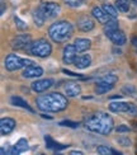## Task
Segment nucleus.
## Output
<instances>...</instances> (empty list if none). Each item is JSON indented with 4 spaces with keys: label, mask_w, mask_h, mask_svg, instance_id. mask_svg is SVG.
<instances>
[{
    "label": "nucleus",
    "mask_w": 137,
    "mask_h": 155,
    "mask_svg": "<svg viewBox=\"0 0 137 155\" xmlns=\"http://www.w3.org/2000/svg\"><path fill=\"white\" fill-rule=\"evenodd\" d=\"M60 125H61V126L73 127V128H75V127L79 126V124H77V122H73V121H62V122H60Z\"/></svg>",
    "instance_id": "32"
},
{
    "label": "nucleus",
    "mask_w": 137,
    "mask_h": 155,
    "mask_svg": "<svg viewBox=\"0 0 137 155\" xmlns=\"http://www.w3.org/2000/svg\"><path fill=\"white\" fill-rule=\"evenodd\" d=\"M37 107L42 112H61L67 107V98L61 93H50L38 97L36 99Z\"/></svg>",
    "instance_id": "1"
},
{
    "label": "nucleus",
    "mask_w": 137,
    "mask_h": 155,
    "mask_svg": "<svg viewBox=\"0 0 137 155\" xmlns=\"http://www.w3.org/2000/svg\"><path fill=\"white\" fill-rule=\"evenodd\" d=\"M32 45V38L29 35H19L17 37H14L10 41V46L13 50H29Z\"/></svg>",
    "instance_id": "9"
},
{
    "label": "nucleus",
    "mask_w": 137,
    "mask_h": 155,
    "mask_svg": "<svg viewBox=\"0 0 137 155\" xmlns=\"http://www.w3.org/2000/svg\"><path fill=\"white\" fill-rule=\"evenodd\" d=\"M52 85H54V80L52 79H42V80L33 81L31 84V88L36 93H42V92H46L47 89H50Z\"/></svg>",
    "instance_id": "11"
},
{
    "label": "nucleus",
    "mask_w": 137,
    "mask_h": 155,
    "mask_svg": "<svg viewBox=\"0 0 137 155\" xmlns=\"http://www.w3.org/2000/svg\"><path fill=\"white\" fill-rule=\"evenodd\" d=\"M76 47L75 45H66L64 48V62L65 64H74L75 62V59H76Z\"/></svg>",
    "instance_id": "12"
},
{
    "label": "nucleus",
    "mask_w": 137,
    "mask_h": 155,
    "mask_svg": "<svg viewBox=\"0 0 137 155\" xmlns=\"http://www.w3.org/2000/svg\"><path fill=\"white\" fill-rule=\"evenodd\" d=\"M42 155H44V154H42Z\"/></svg>",
    "instance_id": "42"
},
{
    "label": "nucleus",
    "mask_w": 137,
    "mask_h": 155,
    "mask_svg": "<svg viewBox=\"0 0 137 155\" xmlns=\"http://www.w3.org/2000/svg\"><path fill=\"white\" fill-rule=\"evenodd\" d=\"M65 93H66L67 97H77L81 93V87L77 83L70 81L65 85Z\"/></svg>",
    "instance_id": "17"
},
{
    "label": "nucleus",
    "mask_w": 137,
    "mask_h": 155,
    "mask_svg": "<svg viewBox=\"0 0 137 155\" xmlns=\"http://www.w3.org/2000/svg\"><path fill=\"white\" fill-rule=\"evenodd\" d=\"M77 28L81 32H90L94 28V22L88 15H81L77 19Z\"/></svg>",
    "instance_id": "14"
},
{
    "label": "nucleus",
    "mask_w": 137,
    "mask_h": 155,
    "mask_svg": "<svg viewBox=\"0 0 137 155\" xmlns=\"http://www.w3.org/2000/svg\"><path fill=\"white\" fill-rule=\"evenodd\" d=\"M33 21L36 23V25H38V27H42V25L44 24V17L42 15V13L40 12V9H36L33 12Z\"/></svg>",
    "instance_id": "25"
},
{
    "label": "nucleus",
    "mask_w": 137,
    "mask_h": 155,
    "mask_svg": "<svg viewBox=\"0 0 137 155\" xmlns=\"http://www.w3.org/2000/svg\"><path fill=\"white\" fill-rule=\"evenodd\" d=\"M29 52L33 56H38V57H47L51 55L52 52V46L51 43L44 41V40H38L32 42L31 47H29Z\"/></svg>",
    "instance_id": "7"
},
{
    "label": "nucleus",
    "mask_w": 137,
    "mask_h": 155,
    "mask_svg": "<svg viewBox=\"0 0 137 155\" xmlns=\"http://www.w3.org/2000/svg\"><path fill=\"white\" fill-rule=\"evenodd\" d=\"M10 102H11V104L13 106H17V107H22V108H24V109H28V111L31 112V113H34V111H33V108H32L27 102H25L24 99H22L21 97H11L10 98Z\"/></svg>",
    "instance_id": "21"
},
{
    "label": "nucleus",
    "mask_w": 137,
    "mask_h": 155,
    "mask_svg": "<svg viewBox=\"0 0 137 155\" xmlns=\"http://www.w3.org/2000/svg\"><path fill=\"white\" fill-rule=\"evenodd\" d=\"M116 131H117V132H129V131H131V128H129L128 126L121 125V126H118V127L116 128Z\"/></svg>",
    "instance_id": "33"
},
{
    "label": "nucleus",
    "mask_w": 137,
    "mask_h": 155,
    "mask_svg": "<svg viewBox=\"0 0 137 155\" xmlns=\"http://www.w3.org/2000/svg\"><path fill=\"white\" fill-rule=\"evenodd\" d=\"M112 154L113 155H123L121 151H118V150H116V149H112Z\"/></svg>",
    "instance_id": "38"
},
{
    "label": "nucleus",
    "mask_w": 137,
    "mask_h": 155,
    "mask_svg": "<svg viewBox=\"0 0 137 155\" xmlns=\"http://www.w3.org/2000/svg\"><path fill=\"white\" fill-rule=\"evenodd\" d=\"M133 3H136V4H137V0H133Z\"/></svg>",
    "instance_id": "41"
},
{
    "label": "nucleus",
    "mask_w": 137,
    "mask_h": 155,
    "mask_svg": "<svg viewBox=\"0 0 137 155\" xmlns=\"http://www.w3.org/2000/svg\"><path fill=\"white\" fill-rule=\"evenodd\" d=\"M15 127V121L10 118V117H5L2 118L0 121V132L2 135H9Z\"/></svg>",
    "instance_id": "15"
},
{
    "label": "nucleus",
    "mask_w": 137,
    "mask_h": 155,
    "mask_svg": "<svg viewBox=\"0 0 137 155\" xmlns=\"http://www.w3.org/2000/svg\"><path fill=\"white\" fill-rule=\"evenodd\" d=\"M109 111L114 113H125L132 117H137V106L128 102H110Z\"/></svg>",
    "instance_id": "6"
},
{
    "label": "nucleus",
    "mask_w": 137,
    "mask_h": 155,
    "mask_svg": "<svg viewBox=\"0 0 137 155\" xmlns=\"http://www.w3.org/2000/svg\"><path fill=\"white\" fill-rule=\"evenodd\" d=\"M40 12L42 13V15L44 19H54L57 17V14L60 13L61 8L57 3H42L40 5Z\"/></svg>",
    "instance_id": "8"
},
{
    "label": "nucleus",
    "mask_w": 137,
    "mask_h": 155,
    "mask_svg": "<svg viewBox=\"0 0 137 155\" xmlns=\"http://www.w3.org/2000/svg\"><path fill=\"white\" fill-rule=\"evenodd\" d=\"M131 41H132V45H133V46L137 48V36H133Z\"/></svg>",
    "instance_id": "37"
},
{
    "label": "nucleus",
    "mask_w": 137,
    "mask_h": 155,
    "mask_svg": "<svg viewBox=\"0 0 137 155\" xmlns=\"http://www.w3.org/2000/svg\"><path fill=\"white\" fill-rule=\"evenodd\" d=\"M43 74V69L41 66H36V65H31L28 68H24V71L22 75L27 79H37V78L42 76Z\"/></svg>",
    "instance_id": "13"
},
{
    "label": "nucleus",
    "mask_w": 137,
    "mask_h": 155,
    "mask_svg": "<svg viewBox=\"0 0 137 155\" xmlns=\"http://www.w3.org/2000/svg\"><path fill=\"white\" fill-rule=\"evenodd\" d=\"M117 143H118L121 146H125V147L131 146V140H129L128 137H126V136H119V137H117Z\"/></svg>",
    "instance_id": "29"
},
{
    "label": "nucleus",
    "mask_w": 137,
    "mask_h": 155,
    "mask_svg": "<svg viewBox=\"0 0 137 155\" xmlns=\"http://www.w3.org/2000/svg\"><path fill=\"white\" fill-rule=\"evenodd\" d=\"M14 147L19 151V153H24L29 149V145H28V141L27 139H19L17 141V144L14 145Z\"/></svg>",
    "instance_id": "24"
},
{
    "label": "nucleus",
    "mask_w": 137,
    "mask_h": 155,
    "mask_svg": "<svg viewBox=\"0 0 137 155\" xmlns=\"http://www.w3.org/2000/svg\"><path fill=\"white\" fill-rule=\"evenodd\" d=\"M62 71H64L65 74H66V75H71V76H77V78H83L81 75H79V74H75V73H71L70 70H66V69H64Z\"/></svg>",
    "instance_id": "35"
},
{
    "label": "nucleus",
    "mask_w": 137,
    "mask_h": 155,
    "mask_svg": "<svg viewBox=\"0 0 137 155\" xmlns=\"http://www.w3.org/2000/svg\"><path fill=\"white\" fill-rule=\"evenodd\" d=\"M4 12H5V4L3 3L2 4V14H4Z\"/></svg>",
    "instance_id": "40"
},
{
    "label": "nucleus",
    "mask_w": 137,
    "mask_h": 155,
    "mask_svg": "<svg viewBox=\"0 0 137 155\" xmlns=\"http://www.w3.org/2000/svg\"><path fill=\"white\" fill-rule=\"evenodd\" d=\"M122 92L125 95H128V97H132V98L137 99V88L132 84H126V85L122 87Z\"/></svg>",
    "instance_id": "22"
},
{
    "label": "nucleus",
    "mask_w": 137,
    "mask_h": 155,
    "mask_svg": "<svg viewBox=\"0 0 137 155\" xmlns=\"http://www.w3.org/2000/svg\"><path fill=\"white\" fill-rule=\"evenodd\" d=\"M73 32H74L73 25L66 21L55 22L48 28V35L51 37V40L56 43H61V42L67 41L69 38L73 36Z\"/></svg>",
    "instance_id": "3"
},
{
    "label": "nucleus",
    "mask_w": 137,
    "mask_h": 155,
    "mask_svg": "<svg viewBox=\"0 0 137 155\" xmlns=\"http://www.w3.org/2000/svg\"><path fill=\"white\" fill-rule=\"evenodd\" d=\"M90 64H91V57L89 55H83V56L76 57L74 65L77 69H86L88 66H90Z\"/></svg>",
    "instance_id": "19"
},
{
    "label": "nucleus",
    "mask_w": 137,
    "mask_h": 155,
    "mask_svg": "<svg viewBox=\"0 0 137 155\" xmlns=\"http://www.w3.org/2000/svg\"><path fill=\"white\" fill-rule=\"evenodd\" d=\"M116 6H117V10L126 13L128 12V8H129V0H116Z\"/></svg>",
    "instance_id": "26"
},
{
    "label": "nucleus",
    "mask_w": 137,
    "mask_h": 155,
    "mask_svg": "<svg viewBox=\"0 0 137 155\" xmlns=\"http://www.w3.org/2000/svg\"><path fill=\"white\" fill-rule=\"evenodd\" d=\"M118 81V76L114 74H108L104 75L96 80L95 84V93L96 94H104L107 92H110L112 88L116 85V83Z\"/></svg>",
    "instance_id": "4"
},
{
    "label": "nucleus",
    "mask_w": 137,
    "mask_h": 155,
    "mask_svg": "<svg viewBox=\"0 0 137 155\" xmlns=\"http://www.w3.org/2000/svg\"><path fill=\"white\" fill-rule=\"evenodd\" d=\"M114 29H118V21L116 18H112L104 24V33H108V32Z\"/></svg>",
    "instance_id": "23"
},
{
    "label": "nucleus",
    "mask_w": 137,
    "mask_h": 155,
    "mask_svg": "<svg viewBox=\"0 0 137 155\" xmlns=\"http://www.w3.org/2000/svg\"><path fill=\"white\" fill-rule=\"evenodd\" d=\"M106 36H107L114 45H117V46H122V45H125L126 41H127L126 35L123 33L121 29L110 31V32H108V33H106Z\"/></svg>",
    "instance_id": "10"
},
{
    "label": "nucleus",
    "mask_w": 137,
    "mask_h": 155,
    "mask_svg": "<svg viewBox=\"0 0 137 155\" xmlns=\"http://www.w3.org/2000/svg\"><path fill=\"white\" fill-rule=\"evenodd\" d=\"M44 141H46V147L52 151H55V153H58V151H61L64 149H66V145H62V144H58L56 143V141L52 139L51 136H48V135H46L44 136Z\"/></svg>",
    "instance_id": "16"
},
{
    "label": "nucleus",
    "mask_w": 137,
    "mask_h": 155,
    "mask_svg": "<svg viewBox=\"0 0 137 155\" xmlns=\"http://www.w3.org/2000/svg\"><path fill=\"white\" fill-rule=\"evenodd\" d=\"M103 9H104V12H106L110 18H116L117 15H118L117 8H114V6L110 5V4H104V5H103Z\"/></svg>",
    "instance_id": "27"
},
{
    "label": "nucleus",
    "mask_w": 137,
    "mask_h": 155,
    "mask_svg": "<svg viewBox=\"0 0 137 155\" xmlns=\"http://www.w3.org/2000/svg\"><path fill=\"white\" fill-rule=\"evenodd\" d=\"M31 65H33V62L28 59H22L14 54H10L5 57V68L8 71H15V70L28 68Z\"/></svg>",
    "instance_id": "5"
},
{
    "label": "nucleus",
    "mask_w": 137,
    "mask_h": 155,
    "mask_svg": "<svg viewBox=\"0 0 137 155\" xmlns=\"http://www.w3.org/2000/svg\"><path fill=\"white\" fill-rule=\"evenodd\" d=\"M93 15L99 21L100 23H103V24H106L108 21H109V15L107 14L106 12H104V9L103 8H99V6H95V8L93 9Z\"/></svg>",
    "instance_id": "20"
},
{
    "label": "nucleus",
    "mask_w": 137,
    "mask_h": 155,
    "mask_svg": "<svg viewBox=\"0 0 137 155\" xmlns=\"http://www.w3.org/2000/svg\"><path fill=\"white\" fill-rule=\"evenodd\" d=\"M14 22H15V24H17V27H18V28H21V29H25V28H27V24H25L21 18L15 17V18H14Z\"/></svg>",
    "instance_id": "31"
},
{
    "label": "nucleus",
    "mask_w": 137,
    "mask_h": 155,
    "mask_svg": "<svg viewBox=\"0 0 137 155\" xmlns=\"http://www.w3.org/2000/svg\"><path fill=\"white\" fill-rule=\"evenodd\" d=\"M85 126L88 130L96 132L99 135H108L114 127V121L108 113L96 112L91 114L85 121Z\"/></svg>",
    "instance_id": "2"
},
{
    "label": "nucleus",
    "mask_w": 137,
    "mask_h": 155,
    "mask_svg": "<svg viewBox=\"0 0 137 155\" xmlns=\"http://www.w3.org/2000/svg\"><path fill=\"white\" fill-rule=\"evenodd\" d=\"M96 153L99 155H113L112 154V149H109L107 146H98L96 147Z\"/></svg>",
    "instance_id": "30"
},
{
    "label": "nucleus",
    "mask_w": 137,
    "mask_h": 155,
    "mask_svg": "<svg viewBox=\"0 0 137 155\" xmlns=\"http://www.w3.org/2000/svg\"><path fill=\"white\" fill-rule=\"evenodd\" d=\"M6 153H8V150H5V147L0 149V155H6Z\"/></svg>",
    "instance_id": "39"
},
{
    "label": "nucleus",
    "mask_w": 137,
    "mask_h": 155,
    "mask_svg": "<svg viewBox=\"0 0 137 155\" xmlns=\"http://www.w3.org/2000/svg\"><path fill=\"white\" fill-rule=\"evenodd\" d=\"M6 155H19V151L15 149V147H10L8 150V153H6Z\"/></svg>",
    "instance_id": "34"
},
{
    "label": "nucleus",
    "mask_w": 137,
    "mask_h": 155,
    "mask_svg": "<svg viewBox=\"0 0 137 155\" xmlns=\"http://www.w3.org/2000/svg\"><path fill=\"white\" fill-rule=\"evenodd\" d=\"M64 3L69 6H71V8H79V6L83 5L84 0H64Z\"/></svg>",
    "instance_id": "28"
},
{
    "label": "nucleus",
    "mask_w": 137,
    "mask_h": 155,
    "mask_svg": "<svg viewBox=\"0 0 137 155\" xmlns=\"http://www.w3.org/2000/svg\"><path fill=\"white\" fill-rule=\"evenodd\" d=\"M74 45H75L77 52H85V51H88L90 48L91 42L88 38H76Z\"/></svg>",
    "instance_id": "18"
},
{
    "label": "nucleus",
    "mask_w": 137,
    "mask_h": 155,
    "mask_svg": "<svg viewBox=\"0 0 137 155\" xmlns=\"http://www.w3.org/2000/svg\"><path fill=\"white\" fill-rule=\"evenodd\" d=\"M69 155H84V153L80 150H73V151L69 153Z\"/></svg>",
    "instance_id": "36"
}]
</instances>
